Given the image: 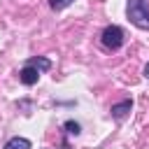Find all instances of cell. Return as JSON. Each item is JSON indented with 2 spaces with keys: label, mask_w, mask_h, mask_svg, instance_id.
<instances>
[{
  "label": "cell",
  "mask_w": 149,
  "mask_h": 149,
  "mask_svg": "<svg viewBox=\"0 0 149 149\" xmlns=\"http://www.w3.org/2000/svg\"><path fill=\"white\" fill-rule=\"evenodd\" d=\"M63 130H65L68 135H79V133H81V126H79L77 121H65V123H63Z\"/></svg>",
  "instance_id": "52a82bcc"
},
{
  "label": "cell",
  "mask_w": 149,
  "mask_h": 149,
  "mask_svg": "<svg viewBox=\"0 0 149 149\" xmlns=\"http://www.w3.org/2000/svg\"><path fill=\"white\" fill-rule=\"evenodd\" d=\"M33 144H30V140H26V137H9L7 142H5V147L2 149H30Z\"/></svg>",
  "instance_id": "5b68a950"
},
{
  "label": "cell",
  "mask_w": 149,
  "mask_h": 149,
  "mask_svg": "<svg viewBox=\"0 0 149 149\" xmlns=\"http://www.w3.org/2000/svg\"><path fill=\"white\" fill-rule=\"evenodd\" d=\"M123 40H126V35H123V30H121L119 26H105L102 33H100V42H102V47L109 49V51L121 49V47H123Z\"/></svg>",
  "instance_id": "7a4b0ae2"
},
{
  "label": "cell",
  "mask_w": 149,
  "mask_h": 149,
  "mask_svg": "<svg viewBox=\"0 0 149 149\" xmlns=\"http://www.w3.org/2000/svg\"><path fill=\"white\" fill-rule=\"evenodd\" d=\"M49 2V7L54 9V12H61V9H65V7H70L74 0H47Z\"/></svg>",
  "instance_id": "ba28073f"
},
{
  "label": "cell",
  "mask_w": 149,
  "mask_h": 149,
  "mask_svg": "<svg viewBox=\"0 0 149 149\" xmlns=\"http://www.w3.org/2000/svg\"><path fill=\"white\" fill-rule=\"evenodd\" d=\"M133 109V100H121V102H116V105H112V109H109V114H112V119H116V121H121L128 112Z\"/></svg>",
  "instance_id": "277c9868"
},
{
  "label": "cell",
  "mask_w": 149,
  "mask_h": 149,
  "mask_svg": "<svg viewBox=\"0 0 149 149\" xmlns=\"http://www.w3.org/2000/svg\"><path fill=\"white\" fill-rule=\"evenodd\" d=\"M144 77H147V79H149V63H147V65H144Z\"/></svg>",
  "instance_id": "9c48e42d"
},
{
  "label": "cell",
  "mask_w": 149,
  "mask_h": 149,
  "mask_svg": "<svg viewBox=\"0 0 149 149\" xmlns=\"http://www.w3.org/2000/svg\"><path fill=\"white\" fill-rule=\"evenodd\" d=\"M126 14L130 23L140 30H149V2L147 0H128Z\"/></svg>",
  "instance_id": "6da1fadb"
},
{
  "label": "cell",
  "mask_w": 149,
  "mask_h": 149,
  "mask_svg": "<svg viewBox=\"0 0 149 149\" xmlns=\"http://www.w3.org/2000/svg\"><path fill=\"white\" fill-rule=\"evenodd\" d=\"M40 74H42V70H40V68H35V65L26 63V65L19 70V81H21V84H26V86H35V84H37V79H40Z\"/></svg>",
  "instance_id": "3957f363"
},
{
  "label": "cell",
  "mask_w": 149,
  "mask_h": 149,
  "mask_svg": "<svg viewBox=\"0 0 149 149\" xmlns=\"http://www.w3.org/2000/svg\"><path fill=\"white\" fill-rule=\"evenodd\" d=\"M26 63H30V65H35V68H40L42 72L51 68V61H49V58H44V56H33V58H28Z\"/></svg>",
  "instance_id": "8992f818"
}]
</instances>
